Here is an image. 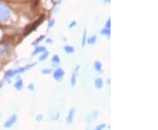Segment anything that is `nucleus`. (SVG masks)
Returning a JSON list of instances; mask_svg holds the SVG:
<instances>
[{"mask_svg":"<svg viewBox=\"0 0 158 130\" xmlns=\"http://www.w3.org/2000/svg\"><path fill=\"white\" fill-rule=\"evenodd\" d=\"M63 75H64L63 69H57L54 72V78L57 80H61L62 77H63Z\"/></svg>","mask_w":158,"mask_h":130,"instance_id":"4","label":"nucleus"},{"mask_svg":"<svg viewBox=\"0 0 158 130\" xmlns=\"http://www.w3.org/2000/svg\"><path fill=\"white\" fill-rule=\"evenodd\" d=\"M42 51H46V48L45 47H38V48H36V49L34 52V55L35 54H37V53H39V52H42Z\"/></svg>","mask_w":158,"mask_h":130,"instance_id":"11","label":"nucleus"},{"mask_svg":"<svg viewBox=\"0 0 158 130\" xmlns=\"http://www.w3.org/2000/svg\"><path fill=\"white\" fill-rule=\"evenodd\" d=\"M101 34H106V35H110V34H111V32H110V29H103V30H101V32H100Z\"/></svg>","mask_w":158,"mask_h":130,"instance_id":"14","label":"nucleus"},{"mask_svg":"<svg viewBox=\"0 0 158 130\" xmlns=\"http://www.w3.org/2000/svg\"><path fill=\"white\" fill-rule=\"evenodd\" d=\"M16 120H17V116H16V115H12L11 118L8 120L6 123H5V128H11V126L15 123Z\"/></svg>","mask_w":158,"mask_h":130,"instance_id":"3","label":"nucleus"},{"mask_svg":"<svg viewBox=\"0 0 158 130\" xmlns=\"http://www.w3.org/2000/svg\"><path fill=\"white\" fill-rule=\"evenodd\" d=\"M42 19H43V17H40V19H38L37 21H35L32 26H29L27 28V30H26V33H25V34L27 35V34H28L29 33H31L33 30H34V28H35L36 27H38L40 24V21H41Z\"/></svg>","mask_w":158,"mask_h":130,"instance_id":"2","label":"nucleus"},{"mask_svg":"<svg viewBox=\"0 0 158 130\" xmlns=\"http://www.w3.org/2000/svg\"><path fill=\"white\" fill-rule=\"evenodd\" d=\"M28 88L30 90H34V85L33 84H31V85H29Z\"/></svg>","mask_w":158,"mask_h":130,"instance_id":"20","label":"nucleus"},{"mask_svg":"<svg viewBox=\"0 0 158 130\" xmlns=\"http://www.w3.org/2000/svg\"><path fill=\"white\" fill-rule=\"evenodd\" d=\"M64 50L66 51L67 53H73L74 48L73 47H70V46H65L64 47Z\"/></svg>","mask_w":158,"mask_h":130,"instance_id":"12","label":"nucleus"},{"mask_svg":"<svg viewBox=\"0 0 158 130\" xmlns=\"http://www.w3.org/2000/svg\"><path fill=\"white\" fill-rule=\"evenodd\" d=\"M79 69V66H77V68L75 69V70L73 71L72 73V76H71V85L74 86L76 85V81H77V72H78Z\"/></svg>","mask_w":158,"mask_h":130,"instance_id":"5","label":"nucleus"},{"mask_svg":"<svg viewBox=\"0 0 158 130\" xmlns=\"http://www.w3.org/2000/svg\"><path fill=\"white\" fill-rule=\"evenodd\" d=\"M22 86H23V82L21 79L18 80L17 82L15 83V85H14V87H15L17 90H21Z\"/></svg>","mask_w":158,"mask_h":130,"instance_id":"8","label":"nucleus"},{"mask_svg":"<svg viewBox=\"0 0 158 130\" xmlns=\"http://www.w3.org/2000/svg\"><path fill=\"white\" fill-rule=\"evenodd\" d=\"M75 25H76V22H75V21H74L73 23H71V24H70V25H69V27H74V26H75Z\"/></svg>","mask_w":158,"mask_h":130,"instance_id":"21","label":"nucleus"},{"mask_svg":"<svg viewBox=\"0 0 158 130\" xmlns=\"http://www.w3.org/2000/svg\"><path fill=\"white\" fill-rule=\"evenodd\" d=\"M96 130H100V128H97Z\"/></svg>","mask_w":158,"mask_h":130,"instance_id":"25","label":"nucleus"},{"mask_svg":"<svg viewBox=\"0 0 158 130\" xmlns=\"http://www.w3.org/2000/svg\"><path fill=\"white\" fill-rule=\"evenodd\" d=\"M47 41L48 42H52V40H47Z\"/></svg>","mask_w":158,"mask_h":130,"instance_id":"24","label":"nucleus"},{"mask_svg":"<svg viewBox=\"0 0 158 130\" xmlns=\"http://www.w3.org/2000/svg\"><path fill=\"white\" fill-rule=\"evenodd\" d=\"M94 67H95V69H96L98 71H99V72L101 71L102 65L101 63L98 62V61H96V62H95V63H94Z\"/></svg>","mask_w":158,"mask_h":130,"instance_id":"9","label":"nucleus"},{"mask_svg":"<svg viewBox=\"0 0 158 130\" xmlns=\"http://www.w3.org/2000/svg\"><path fill=\"white\" fill-rule=\"evenodd\" d=\"M74 113H75V109H70L69 111V116L67 117V122L68 123H71L72 120H73V117H74Z\"/></svg>","mask_w":158,"mask_h":130,"instance_id":"6","label":"nucleus"},{"mask_svg":"<svg viewBox=\"0 0 158 130\" xmlns=\"http://www.w3.org/2000/svg\"><path fill=\"white\" fill-rule=\"evenodd\" d=\"M48 53L47 51H45V53H44V54H43L41 57H40V61L44 60V59H46V58H47V57H48Z\"/></svg>","mask_w":158,"mask_h":130,"instance_id":"15","label":"nucleus"},{"mask_svg":"<svg viewBox=\"0 0 158 130\" xmlns=\"http://www.w3.org/2000/svg\"><path fill=\"white\" fill-rule=\"evenodd\" d=\"M111 19H108L107 20V22H106V27H107V29H110V27H111Z\"/></svg>","mask_w":158,"mask_h":130,"instance_id":"18","label":"nucleus"},{"mask_svg":"<svg viewBox=\"0 0 158 130\" xmlns=\"http://www.w3.org/2000/svg\"><path fill=\"white\" fill-rule=\"evenodd\" d=\"M52 62H54V63H59V62H60L59 57H58V56H54V57L52 58Z\"/></svg>","mask_w":158,"mask_h":130,"instance_id":"13","label":"nucleus"},{"mask_svg":"<svg viewBox=\"0 0 158 130\" xmlns=\"http://www.w3.org/2000/svg\"><path fill=\"white\" fill-rule=\"evenodd\" d=\"M85 37H86V30H85V32H84V35H83V47L85 45Z\"/></svg>","mask_w":158,"mask_h":130,"instance_id":"16","label":"nucleus"},{"mask_svg":"<svg viewBox=\"0 0 158 130\" xmlns=\"http://www.w3.org/2000/svg\"><path fill=\"white\" fill-rule=\"evenodd\" d=\"M37 120H39V121H40V120H41V116H40V115L39 117H37Z\"/></svg>","mask_w":158,"mask_h":130,"instance_id":"23","label":"nucleus"},{"mask_svg":"<svg viewBox=\"0 0 158 130\" xmlns=\"http://www.w3.org/2000/svg\"><path fill=\"white\" fill-rule=\"evenodd\" d=\"M102 85H103V80L101 78H96L95 79V86H96V88L100 89L102 87Z\"/></svg>","mask_w":158,"mask_h":130,"instance_id":"7","label":"nucleus"},{"mask_svg":"<svg viewBox=\"0 0 158 130\" xmlns=\"http://www.w3.org/2000/svg\"><path fill=\"white\" fill-rule=\"evenodd\" d=\"M95 41H96V36L93 35V36H91V37H90V38L88 39L87 43H88V44H93V43H95Z\"/></svg>","mask_w":158,"mask_h":130,"instance_id":"10","label":"nucleus"},{"mask_svg":"<svg viewBox=\"0 0 158 130\" xmlns=\"http://www.w3.org/2000/svg\"><path fill=\"white\" fill-rule=\"evenodd\" d=\"M2 85H2V84H0V88L2 87Z\"/></svg>","mask_w":158,"mask_h":130,"instance_id":"26","label":"nucleus"},{"mask_svg":"<svg viewBox=\"0 0 158 130\" xmlns=\"http://www.w3.org/2000/svg\"><path fill=\"white\" fill-rule=\"evenodd\" d=\"M43 37H44V36H40V37L39 39H38V40H36V42H38V41H40V40H41V39H42Z\"/></svg>","mask_w":158,"mask_h":130,"instance_id":"22","label":"nucleus"},{"mask_svg":"<svg viewBox=\"0 0 158 130\" xmlns=\"http://www.w3.org/2000/svg\"><path fill=\"white\" fill-rule=\"evenodd\" d=\"M51 69H44L43 70H42V72L45 74H48V73H51Z\"/></svg>","mask_w":158,"mask_h":130,"instance_id":"17","label":"nucleus"},{"mask_svg":"<svg viewBox=\"0 0 158 130\" xmlns=\"http://www.w3.org/2000/svg\"><path fill=\"white\" fill-rule=\"evenodd\" d=\"M54 22H55V20H54V19L50 20V21H49V24H48V27H53V26H54Z\"/></svg>","mask_w":158,"mask_h":130,"instance_id":"19","label":"nucleus"},{"mask_svg":"<svg viewBox=\"0 0 158 130\" xmlns=\"http://www.w3.org/2000/svg\"><path fill=\"white\" fill-rule=\"evenodd\" d=\"M11 15V11L9 8L3 4H0V21L5 22L9 19Z\"/></svg>","mask_w":158,"mask_h":130,"instance_id":"1","label":"nucleus"}]
</instances>
